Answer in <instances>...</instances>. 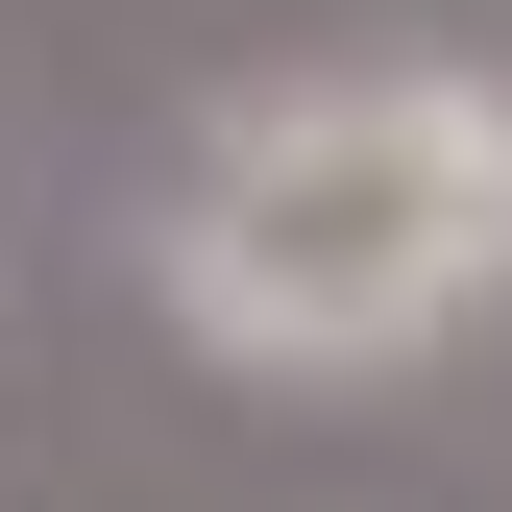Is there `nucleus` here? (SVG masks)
<instances>
[{
  "instance_id": "obj_1",
  "label": "nucleus",
  "mask_w": 512,
  "mask_h": 512,
  "mask_svg": "<svg viewBox=\"0 0 512 512\" xmlns=\"http://www.w3.org/2000/svg\"><path fill=\"white\" fill-rule=\"evenodd\" d=\"M147 317L220 391H391L464 317H512V74L342 49L244 74L147 196Z\"/></svg>"
}]
</instances>
